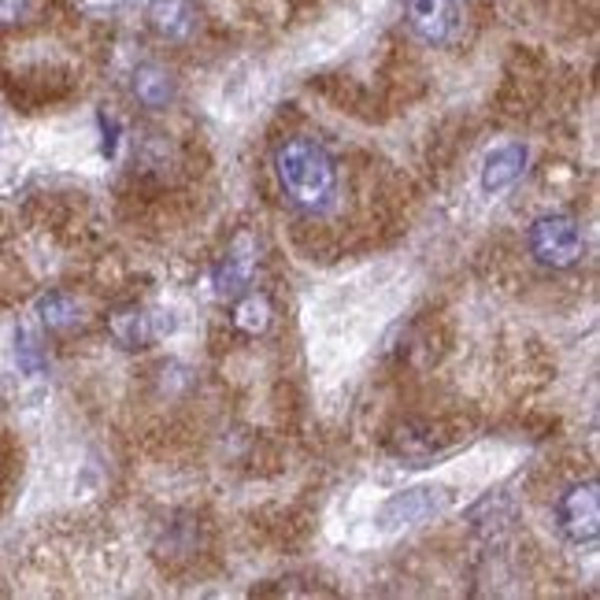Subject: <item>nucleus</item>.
I'll return each instance as SVG.
<instances>
[{"instance_id":"obj_12","label":"nucleus","mask_w":600,"mask_h":600,"mask_svg":"<svg viewBox=\"0 0 600 600\" xmlns=\"http://www.w3.org/2000/svg\"><path fill=\"white\" fill-rule=\"evenodd\" d=\"M37 315H42V323L48 330L67 334V330H75L78 323H83V304H78L64 290H48V293L37 297Z\"/></svg>"},{"instance_id":"obj_3","label":"nucleus","mask_w":600,"mask_h":600,"mask_svg":"<svg viewBox=\"0 0 600 600\" xmlns=\"http://www.w3.org/2000/svg\"><path fill=\"white\" fill-rule=\"evenodd\" d=\"M556 526H559V534H564L571 545L597 542V534H600V493H597L593 478H586V482H575L571 490L559 493V501H556Z\"/></svg>"},{"instance_id":"obj_15","label":"nucleus","mask_w":600,"mask_h":600,"mask_svg":"<svg viewBox=\"0 0 600 600\" xmlns=\"http://www.w3.org/2000/svg\"><path fill=\"white\" fill-rule=\"evenodd\" d=\"M19 363H23V371H30V374H37L45 368V360H42V352L34 349V345L26 341V334H19Z\"/></svg>"},{"instance_id":"obj_10","label":"nucleus","mask_w":600,"mask_h":600,"mask_svg":"<svg viewBox=\"0 0 600 600\" xmlns=\"http://www.w3.org/2000/svg\"><path fill=\"white\" fill-rule=\"evenodd\" d=\"M134 97H138V105L160 111V108H167L171 100L178 97V83H175V75H171L167 67L141 64L134 70Z\"/></svg>"},{"instance_id":"obj_1","label":"nucleus","mask_w":600,"mask_h":600,"mask_svg":"<svg viewBox=\"0 0 600 600\" xmlns=\"http://www.w3.org/2000/svg\"><path fill=\"white\" fill-rule=\"evenodd\" d=\"M274 178L293 208L319 216L334 205L338 193V167L334 156L312 138H290L274 149Z\"/></svg>"},{"instance_id":"obj_17","label":"nucleus","mask_w":600,"mask_h":600,"mask_svg":"<svg viewBox=\"0 0 600 600\" xmlns=\"http://www.w3.org/2000/svg\"><path fill=\"white\" fill-rule=\"evenodd\" d=\"M94 4H116V0H94Z\"/></svg>"},{"instance_id":"obj_13","label":"nucleus","mask_w":600,"mask_h":600,"mask_svg":"<svg viewBox=\"0 0 600 600\" xmlns=\"http://www.w3.org/2000/svg\"><path fill=\"white\" fill-rule=\"evenodd\" d=\"M233 327L241 334H263L271 327V301L260 297V293H246V297L238 301V308H233Z\"/></svg>"},{"instance_id":"obj_5","label":"nucleus","mask_w":600,"mask_h":600,"mask_svg":"<svg viewBox=\"0 0 600 600\" xmlns=\"http://www.w3.org/2000/svg\"><path fill=\"white\" fill-rule=\"evenodd\" d=\"M175 323L171 319H160V315H149L141 304H119V308L108 312V334L111 341L119 345V349L134 352V349H145L160 338V334H167Z\"/></svg>"},{"instance_id":"obj_16","label":"nucleus","mask_w":600,"mask_h":600,"mask_svg":"<svg viewBox=\"0 0 600 600\" xmlns=\"http://www.w3.org/2000/svg\"><path fill=\"white\" fill-rule=\"evenodd\" d=\"M105 123V156H116V138H119V127L108 123V119H100Z\"/></svg>"},{"instance_id":"obj_4","label":"nucleus","mask_w":600,"mask_h":600,"mask_svg":"<svg viewBox=\"0 0 600 600\" xmlns=\"http://www.w3.org/2000/svg\"><path fill=\"white\" fill-rule=\"evenodd\" d=\"M445 508H449V490H445V486H415V490L393 493L390 501L382 504L379 526L382 531H401V526H415L423 523V519L445 512Z\"/></svg>"},{"instance_id":"obj_8","label":"nucleus","mask_w":600,"mask_h":600,"mask_svg":"<svg viewBox=\"0 0 600 600\" xmlns=\"http://www.w3.org/2000/svg\"><path fill=\"white\" fill-rule=\"evenodd\" d=\"M445 449H449L445 437L426 423H404L390 437V452L404 460V467H430Z\"/></svg>"},{"instance_id":"obj_6","label":"nucleus","mask_w":600,"mask_h":600,"mask_svg":"<svg viewBox=\"0 0 600 600\" xmlns=\"http://www.w3.org/2000/svg\"><path fill=\"white\" fill-rule=\"evenodd\" d=\"M149 26L156 37H164L171 45H186L197 37L200 30V12L193 0H152L149 4Z\"/></svg>"},{"instance_id":"obj_11","label":"nucleus","mask_w":600,"mask_h":600,"mask_svg":"<svg viewBox=\"0 0 600 600\" xmlns=\"http://www.w3.org/2000/svg\"><path fill=\"white\" fill-rule=\"evenodd\" d=\"M526 171V149L523 145H504L493 149L482 164V189L486 193H501Z\"/></svg>"},{"instance_id":"obj_7","label":"nucleus","mask_w":600,"mask_h":600,"mask_svg":"<svg viewBox=\"0 0 600 600\" xmlns=\"http://www.w3.org/2000/svg\"><path fill=\"white\" fill-rule=\"evenodd\" d=\"M408 23L423 42L445 45L460 30V8L456 0H408Z\"/></svg>"},{"instance_id":"obj_2","label":"nucleus","mask_w":600,"mask_h":600,"mask_svg":"<svg viewBox=\"0 0 600 600\" xmlns=\"http://www.w3.org/2000/svg\"><path fill=\"white\" fill-rule=\"evenodd\" d=\"M526 246H531V257L542 263V268H571L582 257L586 241H582V227L571 216H542L534 219L531 233H526Z\"/></svg>"},{"instance_id":"obj_9","label":"nucleus","mask_w":600,"mask_h":600,"mask_svg":"<svg viewBox=\"0 0 600 600\" xmlns=\"http://www.w3.org/2000/svg\"><path fill=\"white\" fill-rule=\"evenodd\" d=\"M252 271H257V246H252L249 233H238V241L227 249V257L216 263L211 271V282H216V293L219 297H238L246 293Z\"/></svg>"},{"instance_id":"obj_14","label":"nucleus","mask_w":600,"mask_h":600,"mask_svg":"<svg viewBox=\"0 0 600 600\" xmlns=\"http://www.w3.org/2000/svg\"><path fill=\"white\" fill-rule=\"evenodd\" d=\"M34 12V0H0V26H19Z\"/></svg>"}]
</instances>
